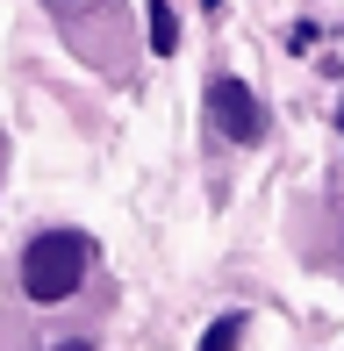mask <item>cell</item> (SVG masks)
I'll use <instances>...</instances> for the list:
<instances>
[{
    "label": "cell",
    "mask_w": 344,
    "mask_h": 351,
    "mask_svg": "<svg viewBox=\"0 0 344 351\" xmlns=\"http://www.w3.org/2000/svg\"><path fill=\"white\" fill-rule=\"evenodd\" d=\"M86 258H93V244L79 230H43V237H29V251H22V294L29 301H72L79 294V280H86Z\"/></svg>",
    "instance_id": "6da1fadb"
},
{
    "label": "cell",
    "mask_w": 344,
    "mask_h": 351,
    "mask_svg": "<svg viewBox=\"0 0 344 351\" xmlns=\"http://www.w3.org/2000/svg\"><path fill=\"white\" fill-rule=\"evenodd\" d=\"M208 122L230 143H258L265 136V108H258V93L244 79H208Z\"/></svg>",
    "instance_id": "7a4b0ae2"
},
{
    "label": "cell",
    "mask_w": 344,
    "mask_h": 351,
    "mask_svg": "<svg viewBox=\"0 0 344 351\" xmlns=\"http://www.w3.org/2000/svg\"><path fill=\"white\" fill-rule=\"evenodd\" d=\"M172 43H180V22H172V0H151V51L172 58Z\"/></svg>",
    "instance_id": "3957f363"
},
{
    "label": "cell",
    "mask_w": 344,
    "mask_h": 351,
    "mask_svg": "<svg viewBox=\"0 0 344 351\" xmlns=\"http://www.w3.org/2000/svg\"><path fill=\"white\" fill-rule=\"evenodd\" d=\"M244 330H251L244 315H215V323H208V337H201V351H230V344L244 337Z\"/></svg>",
    "instance_id": "277c9868"
},
{
    "label": "cell",
    "mask_w": 344,
    "mask_h": 351,
    "mask_svg": "<svg viewBox=\"0 0 344 351\" xmlns=\"http://www.w3.org/2000/svg\"><path fill=\"white\" fill-rule=\"evenodd\" d=\"M51 8H58V0H51Z\"/></svg>",
    "instance_id": "5b68a950"
}]
</instances>
